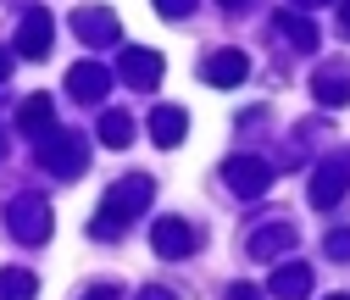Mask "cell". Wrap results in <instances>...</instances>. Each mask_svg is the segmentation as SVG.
Instances as JSON below:
<instances>
[{"instance_id": "6da1fadb", "label": "cell", "mask_w": 350, "mask_h": 300, "mask_svg": "<svg viewBox=\"0 0 350 300\" xmlns=\"http://www.w3.org/2000/svg\"><path fill=\"white\" fill-rule=\"evenodd\" d=\"M239 195H261V189H267L273 184V173H267V167H261V161H228V173H223Z\"/></svg>"}, {"instance_id": "7a4b0ae2", "label": "cell", "mask_w": 350, "mask_h": 300, "mask_svg": "<svg viewBox=\"0 0 350 300\" xmlns=\"http://www.w3.org/2000/svg\"><path fill=\"white\" fill-rule=\"evenodd\" d=\"M156 250H161V256H184V250H195V234H189L184 223L167 217V223L156 228Z\"/></svg>"}, {"instance_id": "3957f363", "label": "cell", "mask_w": 350, "mask_h": 300, "mask_svg": "<svg viewBox=\"0 0 350 300\" xmlns=\"http://www.w3.org/2000/svg\"><path fill=\"white\" fill-rule=\"evenodd\" d=\"M200 72H206L211 83H239V78H245V56H234V51H228V56H211Z\"/></svg>"}, {"instance_id": "277c9868", "label": "cell", "mask_w": 350, "mask_h": 300, "mask_svg": "<svg viewBox=\"0 0 350 300\" xmlns=\"http://www.w3.org/2000/svg\"><path fill=\"white\" fill-rule=\"evenodd\" d=\"M184 128H189V122H184V111H156V145H167V150H172V145L184 139Z\"/></svg>"}, {"instance_id": "5b68a950", "label": "cell", "mask_w": 350, "mask_h": 300, "mask_svg": "<svg viewBox=\"0 0 350 300\" xmlns=\"http://www.w3.org/2000/svg\"><path fill=\"white\" fill-rule=\"evenodd\" d=\"M273 289H278L284 300H300L306 289H312V273H300V267H284V273L273 278Z\"/></svg>"}, {"instance_id": "8992f818", "label": "cell", "mask_w": 350, "mask_h": 300, "mask_svg": "<svg viewBox=\"0 0 350 300\" xmlns=\"http://www.w3.org/2000/svg\"><path fill=\"white\" fill-rule=\"evenodd\" d=\"M317 95H323L328 106H339V100H350V78H345V72H328V78H317Z\"/></svg>"}, {"instance_id": "52a82bcc", "label": "cell", "mask_w": 350, "mask_h": 300, "mask_svg": "<svg viewBox=\"0 0 350 300\" xmlns=\"http://www.w3.org/2000/svg\"><path fill=\"white\" fill-rule=\"evenodd\" d=\"M284 28H289V33L300 39V45H306V51H312V45H317V28H312V23H300V17H284Z\"/></svg>"}, {"instance_id": "ba28073f", "label": "cell", "mask_w": 350, "mask_h": 300, "mask_svg": "<svg viewBox=\"0 0 350 300\" xmlns=\"http://www.w3.org/2000/svg\"><path fill=\"white\" fill-rule=\"evenodd\" d=\"M106 134H111V145H128V134H134V122H128V117H111V122H106Z\"/></svg>"}, {"instance_id": "9c48e42d", "label": "cell", "mask_w": 350, "mask_h": 300, "mask_svg": "<svg viewBox=\"0 0 350 300\" xmlns=\"http://www.w3.org/2000/svg\"><path fill=\"white\" fill-rule=\"evenodd\" d=\"M189 6H195V0H161V17H184Z\"/></svg>"}, {"instance_id": "30bf717a", "label": "cell", "mask_w": 350, "mask_h": 300, "mask_svg": "<svg viewBox=\"0 0 350 300\" xmlns=\"http://www.w3.org/2000/svg\"><path fill=\"white\" fill-rule=\"evenodd\" d=\"M334 256H350V234H334V245H328Z\"/></svg>"}, {"instance_id": "8fae6325", "label": "cell", "mask_w": 350, "mask_h": 300, "mask_svg": "<svg viewBox=\"0 0 350 300\" xmlns=\"http://www.w3.org/2000/svg\"><path fill=\"white\" fill-rule=\"evenodd\" d=\"M234 300H261V295L256 289H234Z\"/></svg>"}, {"instance_id": "7c38bea8", "label": "cell", "mask_w": 350, "mask_h": 300, "mask_svg": "<svg viewBox=\"0 0 350 300\" xmlns=\"http://www.w3.org/2000/svg\"><path fill=\"white\" fill-rule=\"evenodd\" d=\"M334 300H345V295H334Z\"/></svg>"}, {"instance_id": "4fadbf2b", "label": "cell", "mask_w": 350, "mask_h": 300, "mask_svg": "<svg viewBox=\"0 0 350 300\" xmlns=\"http://www.w3.org/2000/svg\"><path fill=\"white\" fill-rule=\"evenodd\" d=\"M306 6H312V0H306Z\"/></svg>"}]
</instances>
